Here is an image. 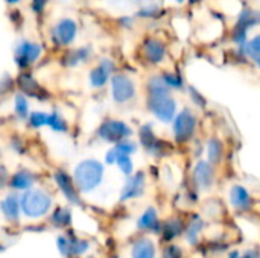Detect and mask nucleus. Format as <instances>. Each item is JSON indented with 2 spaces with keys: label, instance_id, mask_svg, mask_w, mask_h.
<instances>
[{
  "label": "nucleus",
  "instance_id": "1",
  "mask_svg": "<svg viewBox=\"0 0 260 258\" xmlns=\"http://www.w3.org/2000/svg\"><path fill=\"white\" fill-rule=\"evenodd\" d=\"M146 108L165 125H171L178 113V102L160 75L151 76L146 82Z\"/></svg>",
  "mask_w": 260,
  "mask_h": 258
},
{
  "label": "nucleus",
  "instance_id": "2",
  "mask_svg": "<svg viewBox=\"0 0 260 258\" xmlns=\"http://www.w3.org/2000/svg\"><path fill=\"white\" fill-rule=\"evenodd\" d=\"M105 178V166L94 158H87L79 161L72 173V179L81 195H88L96 192Z\"/></svg>",
  "mask_w": 260,
  "mask_h": 258
},
{
  "label": "nucleus",
  "instance_id": "3",
  "mask_svg": "<svg viewBox=\"0 0 260 258\" xmlns=\"http://www.w3.org/2000/svg\"><path fill=\"white\" fill-rule=\"evenodd\" d=\"M20 208L27 220H40L52 213L53 198L46 189L35 187L20 195Z\"/></svg>",
  "mask_w": 260,
  "mask_h": 258
},
{
  "label": "nucleus",
  "instance_id": "4",
  "mask_svg": "<svg viewBox=\"0 0 260 258\" xmlns=\"http://www.w3.org/2000/svg\"><path fill=\"white\" fill-rule=\"evenodd\" d=\"M172 126V137L174 141L180 146L189 144L193 141V138L197 137L198 132V126H200V120L197 113L186 106L181 111L177 113L175 119L171 123Z\"/></svg>",
  "mask_w": 260,
  "mask_h": 258
},
{
  "label": "nucleus",
  "instance_id": "5",
  "mask_svg": "<svg viewBox=\"0 0 260 258\" xmlns=\"http://www.w3.org/2000/svg\"><path fill=\"white\" fill-rule=\"evenodd\" d=\"M139 146L143 148V151L152 157V158H165L169 151H171V146L166 140H163L161 137L157 135L152 123H143L140 128H139Z\"/></svg>",
  "mask_w": 260,
  "mask_h": 258
},
{
  "label": "nucleus",
  "instance_id": "6",
  "mask_svg": "<svg viewBox=\"0 0 260 258\" xmlns=\"http://www.w3.org/2000/svg\"><path fill=\"white\" fill-rule=\"evenodd\" d=\"M133 128L120 119H105L96 131V137L101 141L110 143L113 146L120 143L122 140L133 138Z\"/></svg>",
  "mask_w": 260,
  "mask_h": 258
},
{
  "label": "nucleus",
  "instance_id": "7",
  "mask_svg": "<svg viewBox=\"0 0 260 258\" xmlns=\"http://www.w3.org/2000/svg\"><path fill=\"white\" fill-rule=\"evenodd\" d=\"M110 85H111V99L117 105H126L133 102L137 96L136 82L126 73L113 75Z\"/></svg>",
  "mask_w": 260,
  "mask_h": 258
},
{
  "label": "nucleus",
  "instance_id": "8",
  "mask_svg": "<svg viewBox=\"0 0 260 258\" xmlns=\"http://www.w3.org/2000/svg\"><path fill=\"white\" fill-rule=\"evenodd\" d=\"M218 178L216 167L212 166L207 160L198 158L192 167V186L197 192H209L215 187Z\"/></svg>",
  "mask_w": 260,
  "mask_h": 258
},
{
  "label": "nucleus",
  "instance_id": "9",
  "mask_svg": "<svg viewBox=\"0 0 260 258\" xmlns=\"http://www.w3.org/2000/svg\"><path fill=\"white\" fill-rule=\"evenodd\" d=\"M56 248L62 258H79L90 251L91 245L88 240L76 234L64 233L56 237Z\"/></svg>",
  "mask_w": 260,
  "mask_h": 258
},
{
  "label": "nucleus",
  "instance_id": "10",
  "mask_svg": "<svg viewBox=\"0 0 260 258\" xmlns=\"http://www.w3.org/2000/svg\"><path fill=\"white\" fill-rule=\"evenodd\" d=\"M148 187V176L143 170L134 172L131 176H126L120 193H119V202L126 204L136 199H140Z\"/></svg>",
  "mask_w": 260,
  "mask_h": 258
},
{
  "label": "nucleus",
  "instance_id": "11",
  "mask_svg": "<svg viewBox=\"0 0 260 258\" xmlns=\"http://www.w3.org/2000/svg\"><path fill=\"white\" fill-rule=\"evenodd\" d=\"M53 182L58 187V190L61 192V195L64 196V199L70 205H73V207H81L82 205L81 193L76 189V186H75V182L72 179V175H69L66 170L59 169V170H56L53 173Z\"/></svg>",
  "mask_w": 260,
  "mask_h": 258
},
{
  "label": "nucleus",
  "instance_id": "12",
  "mask_svg": "<svg viewBox=\"0 0 260 258\" xmlns=\"http://www.w3.org/2000/svg\"><path fill=\"white\" fill-rule=\"evenodd\" d=\"M161 217L157 211L155 207H146L142 214L137 217L136 220V230L140 234H146V236H160L161 231Z\"/></svg>",
  "mask_w": 260,
  "mask_h": 258
},
{
  "label": "nucleus",
  "instance_id": "13",
  "mask_svg": "<svg viewBox=\"0 0 260 258\" xmlns=\"http://www.w3.org/2000/svg\"><path fill=\"white\" fill-rule=\"evenodd\" d=\"M129 258H158L157 243L151 236L137 234L129 243Z\"/></svg>",
  "mask_w": 260,
  "mask_h": 258
},
{
  "label": "nucleus",
  "instance_id": "14",
  "mask_svg": "<svg viewBox=\"0 0 260 258\" xmlns=\"http://www.w3.org/2000/svg\"><path fill=\"white\" fill-rule=\"evenodd\" d=\"M229 202L236 213H248L253 208V196L242 184H235L230 187Z\"/></svg>",
  "mask_w": 260,
  "mask_h": 258
},
{
  "label": "nucleus",
  "instance_id": "15",
  "mask_svg": "<svg viewBox=\"0 0 260 258\" xmlns=\"http://www.w3.org/2000/svg\"><path fill=\"white\" fill-rule=\"evenodd\" d=\"M37 182H38V176L35 172H32L29 169H18L14 173H11L8 187L14 193H24L27 190L35 189Z\"/></svg>",
  "mask_w": 260,
  "mask_h": 258
},
{
  "label": "nucleus",
  "instance_id": "16",
  "mask_svg": "<svg viewBox=\"0 0 260 258\" xmlns=\"http://www.w3.org/2000/svg\"><path fill=\"white\" fill-rule=\"evenodd\" d=\"M184 230H186V220L181 216L175 214L163 220L160 237L165 243H174L175 240L184 236Z\"/></svg>",
  "mask_w": 260,
  "mask_h": 258
},
{
  "label": "nucleus",
  "instance_id": "17",
  "mask_svg": "<svg viewBox=\"0 0 260 258\" xmlns=\"http://www.w3.org/2000/svg\"><path fill=\"white\" fill-rule=\"evenodd\" d=\"M114 73V64L110 59H102L101 62H98V65L94 68H91L90 75H88V81L91 88L101 90L104 88L113 78Z\"/></svg>",
  "mask_w": 260,
  "mask_h": 258
},
{
  "label": "nucleus",
  "instance_id": "18",
  "mask_svg": "<svg viewBox=\"0 0 260 258\" xmlns=\"http://www.w3.org/2000/svg\"><path fill=\"white\" fill-rule=\"evenodd\" d=\"M41 46L37 43L24 41L15 50V62L20 68H27L29 65L35 64L41 56Z\"/></svg>",
  "mask_w": 260,
  "mask_h": 258
},
{
  "label": "nucleus",
  "instance_id": "19",
  "mask_svg": "<svg viewBox=\"0 0 260 258\" xmlns=\"http://www.w3.org/2000/svg\"><path fill=\"white\" fill-rule=\"evenodd\" d=\"M206 231V220L201 214L193 213L186 220V230H184V240L189 246H197L201 242V237Z\"/></svg>",
  "mask_w": 260,
  "mask_h": 258
},
{
  "label": "nucleus",
  "instance_id": "20",
  "mask_svg": "<svg viewBox=\"0 0 260 258\" xmlns=\"http://www.w3.org/2000/svg\"><path fill=\"white\" fill-rule=\"evenodd\" d=\"M0 213L3 219L9 224H18L21 220V208H20V195L8 193L0 199Z\"/></svg>",
  "mask_w": 260,
  "mask_h": 258
},
{
  "label": "nucleus",
  "instance_id": "21",
  "mask_svg": "<svg viewBox=\"0 0 260 258\" xmlns=\"http://www.w3.org/2000/svg\"><path fill=\"white\" fill-rule=\"evenodd\" d=\"M204 148H206V160L212 166L218 167V166H221L224 163V158H225V143L219 137H216V135L210 137L206 141Z\"/></svg>",
  "mask_w": 260,
  "mask_h": 258
},
{
  "label": "nucleus",
  "instance_id": "22",
  "mask_svg": "<svg viewBox=\"0 0 260 258\" xmlns=\"http://www.w3.org/2000/svg\"><path fill=\"white\" fill-rule=\"evenodd\" d=\"M143 58L152 65L161 64L165 61V58H166L165 44L161 41H158V40H154V38L145 41V44H143Z\"/></svg>",
  "mask_w": 260,
  "mask_h": 258
},
{
  "label": "nucleus",
  "instance_id": "23",
  "mask_svg": "<svg viewBox=\"0 0 260 258\" xmlns=\"http://www.w3.org/2000/svg\"><path fill=\"white\" fill-rule=\"evenodd\" d=\"M53 41L58 44V46H69L73 40H75V35H76V26L72 20L66 18L62 21H59L55 29H53Z\"/></svg>",
  "mask_w": 260,
  "mask_h": 258
},
{
  "label": "nucleus",
  "instance_id": "24",
  "mask_svg": "<svg viewBox=\"0 0 260 258\" xmlns=\"http://www.w3.org/2000/svg\"><path fill=\"white\" fill-rule=\"evenodd\" d=\"M49 224L58 230H67L73 224V211L70 207H53L49 214Z\"/></svg>",
  "mask_w": 260,
  "mask_h": 258
},
{
  "label": "nucleus",
  "instance_id": "25",
  "mask_svg": "<svg viewBox=\"0 0 260 258\" xmlns=\"http://www.w3.org/2000/svg\"><path fill=\"white\" fill-rule=\"evenodd\" d=\"M18 85H20V90H21V94H24L26 97L27 96H32V97H37L40 100H43V96H44V91L43 88L38 85V82L29 76L27 73H23L20 78H18Z\"/></svg>",
  "mask_w": 260,
  "mask_h": 258
},
{
  "label": "nucleus",
  "instance_id": "26",
  "mask_svg": "<svg viewBox=\"0 0 260 258\" xmlns=\"http://www.w3.org/2000/svg\"><path fill=\"white\" fill-rule=\"evenodd\" d=\"M46 128H49L50 131H53L56 134H67L69 129H70V125H69V122L66 120V117L59 111L53 109L52 113H49L47 126Z\"/></svg>",
  "mask_w": 260,
  "mask_h": 258
},
{
  "label": "nucleus",
  "instance_id": "27",
  "mask_svg": "<svg viewBox=\"0 0 260 258\" xmlns=\"http://www.w3.org/2000/svg\"><path fill=\"white\" fill-rule=\"evenodd\" d=\"M14 114L18 120L21 122H26L29 114H30V105H29V100L24 94L18 93L15 94L14 97Z\"/></svg>",
  "mask_w": 260,
  "mask_h": 258
},
{
  "label": "nucleus",
  "instance_id": "28",
  "mask_svg": "<svg viewBox=\"0 0 260 258\" xmlns=\"http://www.w3.org/2000/svg\"><path fill=\"white\" fill-rule=\"evenodd\" d=\"M245 55L254 62V65L260 70V35H256L245 44Z\"/></svg>",
  "mask_w": 260,
  "mask_h": 258
},
{
  "label": "nucleus",
  "instance_id": "29",
  "mask_svg": "<svg viewBox=\"0 0 260 258\" xmlns=\"http://www.w3.org/2000/svg\"><path fill=\"white\" fill-rule=\"evenodd\" d=\"M47 117H49V113L46 111H30L26 122L30 129H41L47 126Z\"/></svg>",
  "mask_w": 260,
  "mask_h": 258
},
{
  "label": "nucleus",
  "instance_id": "30",
  "mask_svg": "<svg viewBox=\"0 0 260 258\" xmlns=\"http://www.w3.org/2000/svg\"><path fill=\"white\" fill-rule=\"evenodd\" d=\"M160 258H184V249L177 243H166L163 248H161V252H160Z\"/></svg>",
  "mask_w": 260,
  "mask_h": 258
},
{
  "label": "nucleus",
  "instance_id": "31",
  "mask_svg": "<svg viewBox=\"0 0 260 258\" xmlns=\"http://www.w3.org/2000/svg\"><path fill=\"white\" fill-rule=\"evenodd\" d=\"M160 76H161V79L165 81V84L168 85V88H169L171 91L183 90L184 82H183V79H181V76H180V75L172 73V71H166V73H163V75H160Z\"/></svg>",
  "mask_w": 260,
  "mask_h": 258
},
{
  "label": "nucleus",
  "instance_id": "32",
  "mask_svg": "<svg viewBox=\"0 0 260 258\" xmlns=\"http://www.w3.org/2000/svg\"><path fill=\"white\" fill-rule=\"evenodd\" d=\"M114 148L117 149V152H119L120 155L133 157V155L139 151V143L134 141L133 138H126V140H122L120 143L114 144Z\"/></svg>",
  "mask_w": 260,
  "mask_h": 258
},
{
  "label": "nucleus",
  "instance_id": "33",
  "mask_svg": "<svg viewBox=\"0 0 260 258\" xmlns=\"http://www.w3.org/2000/svg\"><path fill=\"white\" fill-rule=\"evenodd\" d=\"M116 166H117V169L120 170V173L125 175V176H131V175L136 172V170H134V161H133V158L128 157V155H119V158H117V161H116Z\"/></svg>",
  "mask_w": 260,
  "mask_h": 258
},
{
  "label": "nucleus",
  "instance_id": "34",
  "mask_svg": "<svg viewBox=\"0 0 260 258\" xmlns=\"http://www.w3.org/2000/svg\"><path fill=\"white\" fill-rule=\"evenodd\" d=\"M227 258H260V249L257 248H248L245 251L235 249L227 254Z\"/></svg>",
  "mask_w": 260,
  "mask_h": 258
},
{
  "label": "nucleus",
  "instance_id": "35",
  "mask_svg": "<svg viewBox=\"0 0 260 258\" xmlns=\"http://www.w3.org/2000/svg\"><path fill=\"white\" fill-rule=\"evenodd\" d=\"M119 152H117V149L114 148V146H111L107 152H105V164L107 166H116V161H117V158H119Z\"/></svg>",
  "mask_w": 260,
  "mask_h": 258
},
{
  "label": "nucleus",
  "instance_id": "36",
  "mask_svg": "<svg viewBox=\"0 0 260 258\" xmlns=\"http://www.w3.org/2000/svg\"><path fill=\"white\" fill-rule=\"evenodd\" d=\"M9 178H11V173L8 172V169L3 164H0V190H3L5 187H8Z\"/></svg>",
  "mask_w": 260,
  "mask_h": 258
},
{
  "label": "nucleus",
  "instance_id": "37",
  "mask_svg": "<svg viewBox=\"0 0 260 258\" xmlns=\"http://www.w3.org/2000/svg\"><path fill=\"white\" fill-rule=\"evenodd\" d=\"M190 97H192V102H193L198 108H204V106H206V99H204L197 90H192V88H190Z\"/></svg>",
  "mask_w": 260,
  "mask_h": 258
},
{
  "label": "nucleus",
  "instance_id": "38",
  "mask_svg": "<svg viewBox=\"0 0 260 258\" xmlns=\"http://www.w3.org/2000/svg\"><path fill=\"white\" fill-rule=\"evenodd\" d=\"M9 87H11V81H8V79H0V94L6 93V91L9 90Z\"/></svg>",
  "mask_w": 260,
  "mask_h": 258
},
{
  "label": "nucleus",
  "instance_id": "39",
  "mask_svg": "<svg viewBox=\"0 0 260 258\" xmlns=\"http://www.w3.org/2000/svg\"><path fill=\"white\" fill-rule=\"evenodd\" d=\"M8 2H11V3H15V2H18V0H8Z\"/></svg>",
  "mask_w": 260,
  "mask_h": 258
},
{
  "label": "nucleus",
  "instance_id": "40",
  "mask_svg": "<svg viewBox=\"0 0 260 258\" xmlns=\"http://www.w3.org/2000/svg\"><path fill=\"white\" fill-rule=\"evenodd\" d=\"M110 258H120V257H117V255H111Z\"/></svg>",
  "mask_w": 260,
  "mask_h": 258
}]
</instances>
